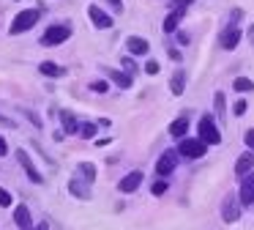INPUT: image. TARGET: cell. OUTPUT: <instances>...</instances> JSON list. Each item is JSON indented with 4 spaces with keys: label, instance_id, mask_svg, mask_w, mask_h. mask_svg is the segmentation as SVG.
I'll return each mask as SVG.
<instances>
[{
    "label": "cell",
    "instance_id": "1",
    "mask_svg": "<svg viewBox=\"0 0 254 230\" xmlns=\"http://www.w3.org/2000/svg\"><path fill=\"white\" fill-rule=\"evenodd\" d=\"M197 137H199V140H202L208 148L221 145V129H219V120H216L210 113L199 115V123H197Z\"/></svg>",
    "mask_w": 254,
    "mask_h": 230
},
{
    "label": "cell",
    "instance_id": "2",
    "mask_svg": "<svg viewBox=\"0 0 254 230\" xmlns=\"http://www.w3.org/2000/svg\"><path fill=\"white\" fill-rule=\"evenodd\" d=\"M243 217V203L238 197V192H227L221 200V222L224 225H235Z\"/></svg>",
    "mask_w": 254,
    "mask_h": 230
},
{
    "label": "cell",
    "instance_id": "3",
    "mask_svg": "<svg viewBox=\"0 0 254 230\" xmlns=\"http://www.w3.org/2000/svg\"><path fill=\"white\" fill-rule=\"evenodd\" d=\"M41 19V11L39 8H25L14 16V22L8 25V33L11 36H19V33H28L30 27H36V22Z\"/></svg>",
    "mask_w": 254,
    "mask_h": 230
},
{
    "label": "cell",
    "instance_id": "4",
    "mask_svg": "<svg viewBox=\"0 0 254 230\" xmlns=\"http://www.w3.org/2000/svg\"><path fill=\"white\" fill-rule=\"evenodd\" d=\"M71 38V25H50L44 33H41L39 44L41 47H61Z\"/></svg>",
    "mask_w": 254,
    "mask_h": 230
},
{
    "label": "cell",
    "instance_id": "5",
    "mask_svg": "<svg viewBox=\"0 0 254 230\" xmlns=\"http://www.w3.org/2000/svg\"><path fill=\"white\" fill-rule=\"evenodd\" d=\"M175 148L181 153V159H202L208 153V145L199 137H183V140H178Z\"/></svg>",
    "mask_w": 254,
    "mask_h": 230
},
{
    "label": "cell",
    "instance_id": "6",
    "mask_svg": "<svg viewBox=\"0 0 254 230\" xmlns=\"http://www.w3.org/2000/svg\"><path fill=\"white\" fill-rule=\"evenodd\" d=\"M178 162H181L178 148H167V151L156 159V175H159V178H170V175L178 170Z\"/></svg>",
    "mask_w": 254,
    "mask_h": 230
},
{
    "label": "cell",
    "instance_id": "7",
    "mask_svg": "<svg viewBox=\"0 0 254 230\" xmlns=\"http://www.w3.org/2000/svg\"><path fill=\"white\" fill-rule=\"evenodd\" d=\"M17 162H19V167L25 170V175H28L30 184H39V186L44 184V173H41V170L33 164V159H30L28 151H22V148H19V151H17Z\"/></svg>",
    "mask_w": 254,
    "mask_h": 230
},
{
    "label": "cell",
    "instance_id": "8",
    "mask_svg": "<svg viewBox=\"0 0 254 230\" xmlns=\"http://www.w3.org/2000/svg\"><path fill=\"white\" fill-rule=\"evenodd\" d=\"M101 71H104V77L112 82V85H118L121 91H131L134 88V77L126 74L123 69H110V66H101Z\"/></svg>",
    "mask_w": 254,
    "mask_h": 230
},
{
    "label": "cell",
    "instance_id": "9",
    "mask_svg": "<svg viewBox=\"0 0 254 230\" xmlns=\"http://www.w3.org/2000/svg\"><path fill=\"white\" fill-rule=\"evenodd\" d=\"M241 38H243V30L238 25H227L224 30L219 33V47L221 49H227V52H232V49L241 44Z\"/></svg>",
    "mask_w": 254,
    "mask_h": 230
},
{
    "label": "cell",
    "instance_id": "10",
    "mask_svg": "<svg viewBox=\"0 0 254 230\" xmlns=\"http://www.w3.org/2000/svg\"><path fill=\"white\" fill-rule=\"evenodd\" d=\"M142 181H145L142 170H131V173H126L118 181V192H121V195H131V192H137L139 186H142Z\"/></svg>",
    "mask_w": 254,
    "mask_h": 230
},
{
    "label": "cell",
    "instance_id": "11",
    "mask_svg": "<svg viewBox=\"0 0 254 230\" xmlns=\"http://www.w3.org/2000/svg\"><path fill=\"white\" fill-rule=\"evenodd\" d=\"M88 16H90V22H93V25L99 27V30H110V27L115 25V19H112V16L107 14V11L101 8V5H96V3H90V5H88Z\"/></svg>",
    "mask_w": 254,
    "mask_h": 230
},
{
    "label": "cell",
    "instance_id": "12",
    "mask_svg": "<svg viewBox=\"0 0 254 230\" xmlns=\"http://www.w3.org/2000/svg\"><path fill=\"white\" fill-rule=\"evenodd\" d=\"M11 219H14V225H17L19 230H36V225H33V214H30V208L25 206V203H17V208H14Z\"/></svg>",
    "mask_w": 254,
    "mask_h": 230
},
{
    "label": "cell",
    "instance_id": "13",
    "mask_svg": "<svg viewBox=\"0 0 254 230\" xmlns=\"http://www.w3.org/2000/svg\"><path fill=\"white\" fill-rule=\"evenodd\" d=\"M252 173H254V151H243L241 156L235 159V175H238V181H241Z\"/></svg>",
    "mask_w": 254,
    "mask_h": 230
},
{
    "label": "cell",
    "instance_id": "14",
    "mask_svg": "<svg viewBox=\"0 0 254 230\" xmlns=\"http://www.w3.org/2000/svg\"><path fill=\"white\" fill-rule=\"evenodd\" d=\"M58 120H61V126H63V134H79L82 120H79L71 110H61V113H58Z\"/></svg>",
    "mask_w": 254,
    "mask_h": 230
},
{
    "label": "cell",
    "instance_id": "15",
    "mask_svg": "<svg viewBox=\"0 0 254 230\" xmlns=\"http://www.w3.org/2000/svg\"><path fill=\"white\" fill-rule=\"evenodd\" d=\"M238 197H241L243 208H254V173L241 178V186H238Z\"/></svg>",
    "mask_w": 254,
    "mask_h": 230
},
{
    "label": "cell",
    "instance_id": "16",
    "mask_svg": "<svg viewBox=\"0 0 254 230\" xmlns=\"http://www.w3.org/2000/svg\"><path fill=\"white\" fill-rule=\"evenodd\" d=\"M126 49H128L131 58H142V55L150 52V41H148V38H142V36H128L126 38Z\"/></svg>",
    "mask_w": 254,
    "mask_h": 230
},
{
    "label": "cell",
    "instance_id": "17",
    "mask_svg": "<svg viewBox=\"0 0 254 230\" xmlns=\"http://www.w3.org/2000/svg\"><path fill=\"white\" fill-rule=\"evenodd\" d=\"M183 16H186V8H170V14L164 16V22H161V30H164L167 36L178 33V25H181Z\"/></svg>",
    "mask_w": 254,
    "mask_h": 230
},
{
    "label": "cell",
    "instance_id": "18",
    "mask_svg": "<svg viewBox=\"0 0 254 230\" xmlns=\"http://www.w3.org/2000/svg\"><path fill=\"white\" fill-rule=\"evenodd\" d=\"M68 192H71V197H77V200H90L93 197V192H90V184L82 178H71L68 181Z\"/></svg>",
    "mask_w": 254,
    "mask_h": 230
},
{
    "label": "cell",
    "instance_id": "19",
    "mask_svg": "<svg viewBox=\"0 0 254 230\" xmlns=\"http://www.w3.org/2000/svg\"><path fill=\"white\" fill-rule=\"evenodd\" d=\"M167 131H170V137H175V140H183V137H189V115H178L175 120H170Z\"/></svg>",
    "mask_w": 254,
    "mask_h": 230
},
{
    "label": "cell",
    "instance_id": "20",
    "mask_svg": "<svg viewBox=\"0 0 254 230\" xmlns=\"http://www.w3.org/2000/svg\"><path fill=\"white\" fill-rule=\"evenodd\" d=\"M39 74L50 77V80H61V77H66V69H63L61 63H52V60H44V63L39 66Z\"/></svg>",
    "mask_w": 254,
    "mask_h": 230
},
{
    "label": "cell",
    "instance_id": "21",
    "mask_svg": "<svg viewBox=\"0 0 254 230\" xmlns=\"http://www.w3.org/2000/svg\"><path fill=\"white\" fill-rule=\"evenodd\" d=\"M183 91H186V71L178 69L175 74L170 77V93L172 96H183Z\"/></svg>",
    "mask_w": 254,
    "mask_h": 230
},
{
    "label": "cell",
    "instance_id": "22",
    "mask_svg": "<svg viewBox=\"0 0 254 230\" xmlns=\"http://www.w3.org/2000/svg\"><path fill=\"white\" fill-rule=\"evenodd\" d=\"M77 170H79V178H82V181H88V184H93V181H96V164L93 162H79Z\"/></svg>",
    "mask_w": 254,
    "mask_h": 230
},
{
    "label": "cell",
    "instance_id": "23",
    "mask_svg": "<svg viewBox=\"0 0 254 230\" xmlns=\"http://www.w3.org/2000/svg\"><path fill=\"white\" fill-rule=\"evenodd\" d=\"M99 129L101 126L96 123V120H82V126H79V137H82V140H93Z\"/></svg>",
    "mask_w": 254,
    "mask_h": 230
},
{
    "label": "cell",
    "instance_id": "24",
    "mask_svg": "<svg viewBox=\"0 0 254 230\" xmlns=\"http://www.w3.org/2000/svg\"><path fill=\"white\" fill-rule=\"evenodd\" d=\"M232 88H235L238 93H252L254 80H249V77H235V80H232Z\"/></svg>",
    "mask_w": 254,
    "mask_h": 230
},
{
    "label": "cell",
    "instance_id": "25",
    "mask_svg": "<svg viewBox=\"0 0 254 230\" xmlns=\"http://www.w3.org/2000/svg\"><path fill=\"white\" fill-rule=\"evenodd\" d=\"M164 192H170V181H167V178L153 181V186H150V195H153V197H161Z\"/></svg>",
    "mask_w": 254,
    "mask_h": 230
},
{
    "label": "cell",
    "instance_id": "26",
    "mask_svg": "<svg viewBox=\"0 0 254 230\" xmlns=\"http://www.w3.org/2000/svg\"><path fill=\"white\" fill-rule=\"evenodd\" d=\"M213 107H216V115H219V118H224L227 99H224V93H221V91H216V93H213Z\"/></svg>",
    "mask_w": 254,
    "mask_h": 230
},
{
    "label": "cell",
    "instance_id": "27",
    "mask_svg": "<svg viewBox=\"0 0 254 230\" xmlns=\"http://www.w3.org/2000/svg\"><path fill=\"white\" fill-rule=\"evenodd\" d=\"M121 69L126 71V74H131V77L139 71V69H137V63H134V58H131V55H123V60H121Z\"/></svg>",
    "mask_w": 254,
    "mask_h": 230
},
{
    "label": "cell",
    "instance_id": "28",
    "mask_svg": "<svg viewBox=\"0 0 254 230\" xmlns=\"http://www.w3.org/2000/svg\"><path fill=\"white\" fill-rule=\"evenodd\" d=\"M246 110H249L246 99H235V104H232V115H235V118H243V115H246Z\"/></svg>",
    "mask_w": 254,
    "mask_h": 230
},
{
    "label": "cell",
    "instance_id": "29",
    "mask_svg": "<svg viewBox=\"0 0 254 230\" xmlns=\"http://www.w3.org/2000/svg\"><path fill=\"white\" fill-rule=\"evenodd\" d=\"M14 206V197L6 186H0V208H11Z\"/></svg>",
    "mask_w": 254,
    "mask_h": 230
},
{
    "label": "cell",
    "instance_id": "30",
    "mask_svg": "<svg viewBox=\"0 0 254 230\" xmlns=\"http://www.w3.org/2000/svg\"><path fill=\"white\" fill-rule=\"evenodd\" d=\"M22 115H25V118H28V120H30V123H33V126H36V129H41V126H44V120H41V115H36V113H33V110H28V107H22Z\"/></svg>",
    "mask_w": 254,
    "mask_h": 230
},
{
    "label": "cell",
    "instance_id": "31",
    "mask_svg": "<svg viewBox=\"0 0 254 230\" xmlns=\"http://www.w3.org/2000/svg\"><path fill=\"white\" fill-rule=\"evenodd\" d=\"M88 88L93 93H107V91H110V82H107V80H93V82H88Z\"/></svg>",
    "mask_w": 254,
    "mask_h": 230
},
{
    "label": "cell",
    "instance_id": "32",
    "mask_svg": "<svg viewBox=\"0 0 254 230\" xmlns=\"http://www.w3.org/2000/svg\"><path fill=\"white\" fill-rule=\"evenodd\" d=\"M145 74H148V77H156V74H159V71H161V66H159V60H148V63H145Z\"/></svg>",
    "mask_w": 254,
    "mask_h": 230
},
{
    "label": "cell",
    "instance_id": "33",
    "mask_svg": "<svg viewBox=\"0 0 254 230\" xmlns=\"http://www.w3.org/2000/svg\"><path fill=\"white\" fill-rule=\"evenodd\" d=\"M175 41L181 44V47H189V44H191V36H189L186 30H178V33H175Z\"/></svg>",
    "mask_w": 254,
    "mask_h": 230
},
{
    "label": "cell",
    "instance_id": "34",
    "mask_svg": "<svg viewBox=\"0 0 254 230\" xmlns=\"http://www.w3.org/2000/svg\"><path fill=\"white\" fill-rule=\"evenodd\" d=\"M167 55H170V58L175 60V63H181V60H183V58H181V49H178V47H172L170 41H167Z\"/></svg>",
    "mask_w": 254,
    "mask_h": 230
},
{
    "label": "cell",
    "instance_id": "35",
    "mask_svg": "<svg viewBox=\"0 0 254 230\" xmlns=\"http://www.w3.org/2000/svg\"><path fill=\"white\" fill-rule=\"evenodd\" d=\"M243 19V8H232L230 11V25H238Z\"/></svg>",
    "mask_w": 254,
    "mask_h": 230
},
{
    "label": "cell",
    "instance_id": "36",
    "mask_svg": "<svg viewBox=\"0 0 254 230\" xmlns=\"http://www.w3.org/2000/svg\"><path fill=\"white\" fill-rule=\"evenodd\" d=\"M243 142H246L249 151H254V129H249L246 134H243Z\"/></svg>",
    "mask_w": 254,
    "mask_h": 230
},
{
    "label": "cell",
    "instance_id": "37",
    "mask_svg": "<svg viewBox=\"0 0 254 230\" xmlns=\"http://www.w3.org/2000/svg\"><path fill=\"white\" fill-rule=\"evenodd\" d=\"M194 0H170V8H189Z\"/></svg>",
    "mask_w": 254,
    "mask_h": 230
},
{
    "label": "cell",
    "instance_id": "38",
    "mask_svg": "<svg viewBox=\"0 0 254 230\" xmlns=\"http://www.w3.org/2000/svg\"><path fill=\"white\" fill-rule=\"evenodd\" d=\"M0 123H3V126H8V129H17V120H14V118H8V115H3V113H0Z\"/></svg>",
    "mask_w": 254,
    "mask_h": 230
},
{
    "label": "cell",
    "instance_id": "39",
    "mask_svg": "<svg viewBox=\"0 0 254 230\" xmlns=\"http://www.w3.org/2000/svg\"><path fill=\"white\" fill-rule=\"evenodd\" d=\"M3 156H8V142H6V137L0 134V159Z\"/></svg>",
    "mask_w": 254,
    "mask_h": 230
},
{
    "label": "cell",
    "instance_id": "40",
    "mask_svg": "<svg viewBox=\"0 0 254 230\" xmlns=\"http://www.w3.org/2000/svg\"><path fill=\"white\" fill-rule=\"evenodd\" d=\"M107 3H110V5H112V11H118V14L123 11V0H107Z\"/></svg>",
    "mask_w": 254,
    "mask_h": 230
},
{
    "label": "cell",
    "instance_id": "41",
    "mask_svg": "<svg viewBox=\"0 0 254 230\" xmlns=\"http://www.w3.org/2000/svg\"><path fill=\"white\" fill-rule=\"evenodd\" d=\"M110 142H112L110 137H104V140H96V145H99V148H104V145H110Z\"/></svg>",
    "mask_w": 254,
    "mask_h": 230
},
{
    "label": "cell",
    "instance_id": "42",
    "mask_svg": "<svg viewBox=\"0 0 254 230\" xmlns=\"http://www.w3.org/2000/svg\"><path fill=\"white\" fill-rule=\"evenodd\" d=\"M246 36H249V41H252V47H254V25L249 27V33H246Z\"/></svg>",
    "mask_w": 254,
    "mask_h": 230
},
{
    "label": "cell",
    "instance_id": "43",
    "mask_svg": "<svg viewBox=\"0 0 254 230\" xmlns=\"http://www.w3.org/2000/svg\"><path fill=\"white\" fill-rule=\"evenodd\" d=\"M36 230H50V222H47V219H44V222H39V228H36Z\"/></svg>",
    "mask_w": 254,
    "mask_h": 230
}]
</instances>
